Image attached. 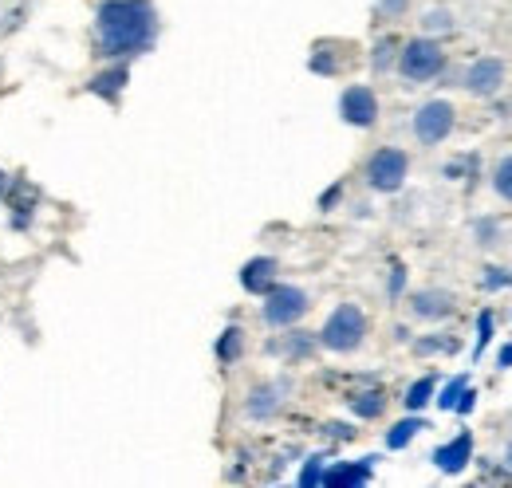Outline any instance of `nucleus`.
Returning a JSON list of instances; mask_svg holds the SVG:
<instances>
[{
  "mask_svg": "<svg viewBox=\"0 0 512 488\" xmlns=\"http://www.w3.org/2000/svg\"><path fill=\"white\" fill-rule=\"evenodd\" d=\"M154 40V8L146 0H107L99 8V44L107 56L142 52Z\"/></svg>",
  "mask_w": 512,
  "mask_h": 488,
  "instance_id": "obj_1",
  "label": "nucleus"
},
{
  "mask_svg": "<svg viewBox=\"0 0 512 488\" xmlns=\"http://www.w3.org/2000/svg\"><path fill=\"white\" fill-rule=\"evenodd\" d=\"M363 311L351 304H343L331 319H327V327H323V343L331 347V351H351V347H359V339H363Z\"/></svg>",
  "mask_w": 512,
  "mask_h": 488,
  "instance_id": "obj_2",
  "label": "nucleus"
},
{
  "mask_svg": "<svg viewBox=\"0 0 512 488\" xmlns=\"http://www.w3.org/2000/svg\"><path fill=\"white\" fill-rule=\"evenodd\" d=\"M442 48L438 44H430V40H414V44H406V52H402V75L406 79H434L438 71H442Z\"/></svg>",
  "mask_w": 512,
  "mask_h": 488,
  "instance_id": "obj_3",
  "label": "nucleus"
},
{
  "mask_svg": "<svg viewBox=\"0 0 512 488\" xmlns=\"http://www.w3.org/2000/svg\"><path fill=\"white\" fill-rule=\"evenodd\" d=\"M308 311V296L300 288H268V304H264V319L284 327L292 319H300Z\"/></svg>",
  "mask_w": 512,
  "mask_h": 488,
  "instance_id": "obj_4",
  "label": "nucleus"
},
{
  "mask_svg": "<svg viewBox=\"0 0 512 488\" xmlns=\"http://www.w3.org/2000/svg\"><path fill=\"white\" fill-rule=\"evenodd\" d=\"M367 178L375 189H398L406 178V154L402 150H379L367 166Z\"/></svg>",
  "mask_w": 512,
  "mask_h": 488,
  "instance_id": "obj_5",
  "label": "nucleus"
},
{
  "mask_svg": "<svg viewBox=\"0 0 512 488\" xmlns=\"http://www.w3.org/2000/svg\"><path fill=\"white\" fill-rule=\"evenodd\" d=\"M414 130H418L422 142H442L453 130V107L449 103H426L414 119Z\"/></svg>",
  "mask_w": 512,
  "mask_h": 488,
  "instance_id": "obj_6",
  "label": "nucleus"
},
{
  "mask_svg": "<svg viewBox=\"0 0 512 488\" xmlns=\"http://www.w3.org/2000/svg\"><path fill=\"white\" fill-rule=\"evenodd\" d=\"M339 111H343V119L355 122V126H371L375 115H379V103H375V95H371L367 87H351V91L343 95Z\"/></svg>",
  "mask_w": 512,
  "mask_h": 488,
  "instance_id": "obj_7",
  "label": "nucleus"
},
{
  "mask_svg": "<svg viewBox=\"0 0 512 488\" xmlns=\"http://www.w3.org/2000/svg\"><path fill=\"white\" fill-rule=\"evenodd\" d=\"M501 79H505V63L481 60V63H473V71H469V91H477V95H493V91L501 87Z\"/></svg>",
  "mask_w": 512,
  "mask_h": 488,
  "instance_id": "obj_8",
  "label": "nucleus"
},
{
  "mask_svg": "<svg viewBox=\"0 0 512 488\" xmlns=\"http://www.w3.org/2000/svg\"><path fill=\"white\" fill-rule=\"evenodd\" d=\"M469 453H473V437H469V433H461L457 441H449V445H442V449L434 453V461H438V469H442V473H461V469H465V461H469Z\"/></svg>",
  "mask_w": 512,
  "mask_h": 488,
  "instance_id": "obj_9",
  "label": "nucleus"
},
{
  "mask_svg": "<svg viewBox=\"0 0 512 488\" xmlns=\"http://www.w3.org/2000/svg\"><path fill=\"white\" fill-rule=\"evenodd\" d=\"M323 485H335V488H347V485H367L371 481V461H359V465H339L331 469L327 477H320Z\"/></svg>",
  "mask_w": 512,
  "mask_h": 488,
  "instance_id": "obj_10",
  "label": "nucleus"
},
{
  "mask_svg": "<svg viewBox=\"0 0 512 488\" xmlns=\"http://www.w3.org/2000/svg\"><path fill=\"white\" fill-rule=\"evenodd\" d=\"M272 276H276V264L260 256V260H249V264H245L241 284H245L249 292H268V288H272Z\"/></svg>",
  "mask_w": 512,
  "mask_h": 488,
  "instance_id": "obj_11",
  "label": "nucleus"
},
{
  "mask_svg": "<svg viewBox=\"0 0 512 488\" xmlns=\"http://www.w3.org/2000/svg\"><path fill=\"white\" fill-rule=\"evenodd\" d=\"M418 429H422V422H418V418H406V422H398V426L390 429L386 445H390V449H402L406 441H414V433H418Z\"/></svg>",
  "mask_w": 512,
  "mask_h": 488,
  "instance_id": "obj_12",
  "label": "nucleus"
},
{
  "mask_svg": "<svg viewBox=\"0 0 512 488\" xmlns=\"http://www.w3.org/2000/svg\"><path fill=\"white\" fill-rule=\"evenodd\" d=\"M430 394H434V378H422V382H414V386H410L406 406H410V410H422V406L430 402Z\"/></svg>",
  "mask_w": 512,
  "mask_h": 488,
  "instance_id": "obj_13",
  "label": "nucleus"
},
{
  "mask_svg": "<svg viewBox=\"0 0 512 488\" xmlns=\"http://www.w3.org/2000/svg\"><path fill=\"white\" fill-rule=\"evenodd\" d=\"M123 83H127V71H123V67H119V71H111V75H99V79H95V83H91V87H95V91H99V95H115V91H119V87H123Z\"/></svg>",
  "mask_w": 512,
  "mask_h": 488,
  "instance_id": "obj_14",
  "label": "nucleus"
},
{
  "mask_svg": "<svg viewBox=\"0 0 512 488\" xmlns=\"http://www.w3.org/2000/svg\"><path fill=\"white\" fill-rule=\"evenodd\" d=\"M355 410H359L363 418H375V414H383V394H379V390H371V394H359V398H355Z\"/></svg>",
  "mask_w": 512,
  "mask_h": 488,
  "instance_id": "obj_15",
  "label": "nucleus"
},
{
  "mask_svg": "<svg viewBox=\"0 0 512 488\" xmlns=\"http://www.w3.org/2000/svg\"><path fill=\"white\" fill-rule=\"evenodd\" d=\"M465 390H469V382H465V378H457V382H449V386H446V394L438 398V406H442V410H457V402H461V394H465Z\"/></svg>",
  "mask_w": 512,
  "mask_h": 488,
  "instance_id": "obj_16",
  "label": "nucleus"
},
{
  "mask_svg": "<svg viewBox=\"0 0 512 488\" xmlns=\"http://www.w3.org/2000/svg\"><path fill=\"white\" fill-rule=\"evenodd\" d=\"M497 193L512 201V158H505V162H501V170H497Z\"/></svg>",
  "mask_w": 512,
  "mask_h": 488,
  "instance_id": "obj_17",
  "label": "nucleus"
},
{
  "mask_svg": "<svg viewBox=\"0 0 512 488\" xmlns=\"http://www.w3.org/2000/svg\"><path fill=\"white\" fill-rule=\"evenodd\" d=\"M237 347H241V331H225V339H221L217 355H221V359H233V355H237Z\"/></svg>",
  "mask_w": 512,
  "mask_h": 488,
  "instance_id": "obj_18",
  "label": "nucleus"
},
{
  "mask_svg": "<svg viewBox=\"0 0 512 488\" xmlns=\"http://www.w3.org/2000/svg\"><path fill=\"white\" fill-rule=\"evenodd\" d=\"M418 311L422 315H434V311L442 315L446 311V296H418Z\"/></svg>",
  "mask_w": 512,
  "mask_h": 488,
  "instance_id": "obj_19",
  "label": "nucleus"
},
{
  "mask_svg": "<svg viewBox=\"0 0 512 488\" xmlns=\"http://www.w3.org/2000/svg\"><path fill=\"white\" fill-rule=\"evenodd\" d=\"M300 485H320V457H316V461H308V469H304Z\"/></svg>",
  "mask_w": 512,
  "mask_h": 488,
  "instance_id": "obj_20",
  "label": "nucleus"
},
{
  "mask_svg": "<svg viewBox=\"0 0 512 488\" xmlns=\"http://www.w3.org/2000/svg\"><path fill=\"white\" fill-rule=\"evenodd\" d=\"M501 366H512V343L505 347V351H501Z\"/></svg>",
  "mask_w": 512,
  "mask_h": 488,
  "instance_id": "obj_21",
  "label": "nucleus"
},
{
  "mask_svg": "<svg viewBox=\"0 0 512 488\" xmlns=\"http://www.w3.org/2000/svg\"><path fill=\"white\" fill-rule=\"evenodd\" d=\"M509 465H512V445H509Z\"/></svg>",
  "mask_w": 512,
  "mask_h": 488,
  "instance_id": "obj_22",
  "label": "nucleus"
},
{
  "mask_svg": "<svg viewBox=\"0 0 512 488\" xmlns=\"http://www.w3.org/2000/svg\"><path fill=\"white\" fill-rule=\"evenodd\" d=\"M0 189H4V174H0Z\"/></svg>",
  "mask_w": 512,
  "mask_h": 488,
  "instance_id": "obj_23",
  "label": "nucleus"
}]
</instances>
